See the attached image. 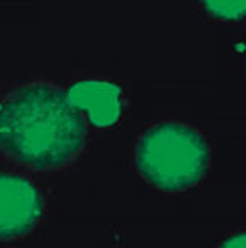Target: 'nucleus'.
<instances>
[{
    "instance_id": "f257e3e1",
    "label": "nucleus",
    "mask_w": 246,
    "mask_h": 248,
    "mask_svg": "<svg viewBox=\"0 0 246 248\" xmlns=\"http://www.w3.org/2000/svg\"><path fill=\"white\" fill-rule=\"evenodd\" d=\"M85 116L58 86L29 83L0 99V151L35 170L76 159L86 144Z\"/></svg>"
},
{
    "instance_id": "423d86ee",
    "label": "nucleus",
    "mask_w": 246,
    "mask_h": 248,
    "mask_svg": "<svg viewBox=\"0 0 246 248\" xmlns=\"http://www.w3.org/2000/svg\"><path fill=\"white\" fill-rule=\"evenodd\" d=\"M218 248H246V235L243 232L232 235V237L225 240Z\"/></svg>"
},
{
    "instance_id": "20e7f679",
    "label": "nucleus",
    "mask_w": 246,
    "mask_h": 248,
    "mask_svg": "<svg viewBox=\"0 0 246 248\" xmlns=\"http://www.w3.org/2000/svg\"><path fill=\"white\" fill-rule=\"evenodd\" d=\"M66 96L71 106L81 114H88L89 121L98 127L113 126L121 116V88L114 83L85 79L70 86Z\"/></svg>"
},
{
    "instance_id": "39448f33",
    "label": "nucleus",
    "mask_w": 246,
    "mask_h": 248,
    "mask_svg": "<svg viewBox=\"0 0 246 248\" xmlns=\"http://www.w3.org/2000/svg\"><path fill=\"white\" fill-rule=\"evenodd\" d=\"M205 7L212 15L221 20H238L245 15L246 2H205Z\"/></svg>"
},
{
    "instance_id": "7ed1b4c3",
    "label": "nucleus",
    "mask_w": 246,
    "mask_h": 248,
    "mask_svg": "<svg viewBox=\"0 0 246 248\" xmlns=\"http://www.w3.org/2000/svg\"><path fill=\"white\" fill-rule=\"evenodd\" d=\"M45 203L35 184L18 174L0 172V240L30 233L43 217Z\"/></svg>"
},
{
    "instance_id": "f03ea898",
    "label": "nucleus",
    "mask_w": 246,
    "mask_h": 248,
    "mask_svg": "<svg viewBox=\"0 0 246 248\" xmlns=\"http://www.w3.org/2000/svg\"><path fill=\"white\" fill-rule=\"evenodd\" d=\"M210 149L197 129L180 123H162L141 136L136 167L150 186L164 192H180L205 177Z\"/></svg>"
}]
</instances>
